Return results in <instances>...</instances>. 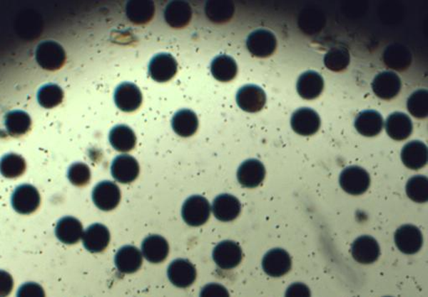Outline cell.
<instances>
[{
	"mask_svg": "<svg viewBox=\"0 0 428 297\" xmlns=\"http://www.w3.org/2000/svg\"><path fill=\"white\" fill-rule=\"evenodd\" d=\"M210 212V203L208 199L201 196H190L182 207L183 219L192 227L201 226L208 222Z\"/></svg>",
	"mask_w": 428,
	"mask_h": 297,
	"instance_id": "obj_1",
	"label": "cell"
},
{
	"mask_svg": "<svg viewBox=\"0 0 428 297\" xmlns=\"http://www.w3.org/2000/svg\"><path fill=\"white\" fill-rule=\"evenodd\" d=\"M340 184L345 193L359 196L369 189L370 177L368 172L362 167L351 166L341 172Z\"/></svg>",
	"mask_w": 428,
	"mask_h": 297,
	"instance_id": "obj_2",
	"label": "cell"
},
{
	"mask_svg": "<svg viewBox=\"0 0 428 297\" xmlns=\"http://www.w3.org/2000/svg\"><path fill=\"white\" fill-rule=\"evenodd\" d=\"M36 61L43 69L58 70L65 64L66 52L58 43L52 41H44L37 47Z\"/></svg>",
	"mask_w": 428,
	"mask_h": 297,
	"instance_id": "obj_3",
	"label": "cell"
},
{
	"mask_svg": "<svg viewBox=\"0 0 428 297\" xmlns=\"http://www.w3.org/2000/svg\"><path fill=\"white\" fill-rule=\"evenodd\" d=\"M248 49L253 56L266 59L276 51L277 39L270 31L260 29L251 33L247 40Z\"/></svg>",
	"mask_w": 428,
	"mask_h": 297,
	"instance_id": "obj_4",
	"label": "cell"
},
{
	"mask_svg": "<svg viewBox=\"0 0 428 297\" xmlns=\"http://www.w3.org/2000/svg\"><path fill=\"white\" fill-rule=\"evenodd\" d=\"M321 126L320 115L314 109L302 108L293 113L291 126L293 131L302 136H311L319 131Z\"/></svg>",
	"mask_w": 428,
	"mask_h": 297,
	"instance_id": "obj_5",
	"label": "cell"
},
{
	"mask_svg": "<svg viewBox=\"0 0 428 297\" xmlns=\"http://www.w3.org/2000/svg\"><path fill=\"white\" fill-rule=\"evenodd\" d=\"M213 257L220 269L232 270L243 260L242 248L234 241H223L214 248Z\"/></svg>",
	"mask_w": 428,
	"mask_h": 297,
	"instance_id": "obj_6",
	"label": "cell"
},
{
	"mask_svg": "<svg viewBox=\"0 0 428 297\" xmlns=\"http://www.w3.org/2000/svg\"><path fill=\"white\" fill-rule=\"evenodd\" d=\"M12 205L19 213L30 214L39 208L41 196L39 191L31 185H22L14 191Z\"/></svg>",
	"mask_w": 428,
	"mask_h": 297,
	"instance_id": "obj_7",
	"label": "cell"
},
{
	"mask_svg": "<svg viewBox=\"0 0 428 297\" xmlns=\"http://www.w3.org/2000/svg\"><path fill=\"white\" fill-rule=\"evenodd\" d=\"M395 243L399 251L413 255L421 250L423 243L420 229L412 224L403 225L395 233Z\"/></svg>",
	"mask_w": 428,
	"mask_h": 297,
	"instance_id": "obj_8",
	"label": "cell"
},
{
	"mask_svg": "<svg viewBox=\"0 0 428 297\" xmlns=\"http://www.w3.org/2000/svg\"><path fill=\"white\" fill-rule=\"evenodd\" d=\"M262 266L264 272L269 276L281 277L291 270V257L282 248H273L264 256Z\"/></svg>",
	"mask_w": 428,
	"mask_h": 297,
	"instance_id": "obj_9",
	"label": "cell"
},
{
	"mask_svg": "<svg viewBox=\"0 0 428 297\" xmlns=\"http://www.w3.org/2000/svg\"><path fill=\"white\" fill-rule=\"evenodd\" d=\"M267 96L257 85L249 84L240 89L237 94L238 106L248 113H257L265 106Z\"/></svg>",
	"mask_w": 428,
	"mask_h": 297,
	"instance_id": "obj_10",
	"label": "cell"
},
{
	"mask_svg": "<svg viewBox=\"0 0 428 297\" xmlns=\"http://www.w3.org/2000/svg\"><path fill=\"white\" fill-rule=\"evenodd\" d=\"M121 193L117 184L105 181L95 186L93 200L97 207L103 211H111L118 207Z\"/></svg>",
	"mask_w": 428,
	"mask_h": 297,
	"instance_id": "obj_11",
	"label": "cell"
},
{
	"mask_svg": "<svg viewBox=\"0 0 428 297\" xmlns=\"http://www.w3.org/2000/svg\"><path fill=\"white\" fill-rule=\"evenodd\" d=\"M114 101L123 112H133L141 106L143 96L138 86L131 83L120 84L115 91Z\"/></svg>",
	"mask_w": 428,
	"mask_h": 297,
	"instance_id": "obj_12",
	"label": "cell"
},
{
	"mask_svg": "<svg viewBox=\"0 0 428 297\" xmlns=\"http://www.w3.org/2000/svg\"><path fill=\"white\" fill-rule=\"evenodd\" d=\"M197 272L193 263L184 258H178L168 268V277L171 283L179 288H186L194 283Z\"/></svg>",
	"mask_w": 428,
	"mask_h": 297,
	"instance_id": "obj_13",
	"label": "cell"
},
{
	"mask_svg": "<svg viewBox=\"0 0 428 297\" xmlns=\"http://www.w3.org/2000/svg\"><path fill=\"white\" fill-rule=\"evenodd\" d=\"M351 253L355 261L370 265L378 260L381 248L378 242L372 236H364L355 239L351 246Z\"/></svg>",
	"mask_w": 428,
	"mask_h": 297,
	"instance_id": "obj_14",
	"label": "cell"
},
{
	"mask_svg": "<svg viewBox=\"0 0 428 297\" xmlns=\"http://www.w3.org/2000/svg\"><path fill=\"white\" fill-rule=\"evenodd\" d=\"M178 71V64L170 54H160L151 60L148 66V74L158 83H166L171 80Z\"/></svg>",
	"mask_w": 428,
	"mask_h": 297,
	"instance_id": "obj_15",
	"label": "cell"
},
{
	"mask_svg": "<svg viewBox=\"0 0 428 297\" xmlns=\"http://www.w3.org/2000/svg\"><path fill=\"white\" fill-rule=\"evenodd\" d=\"M111 173L120 183L128 184L137 179L139 174V165L131 156L121 155L113 160L111 166Z\"/></svg>",
	"mask_w": 428,
	"mask_h": 297,
	"instance_id": "obj_16",
	"label": "cell"
},
{
	"mask_svg": "<svg viewBox=\"0 0 428 297\" xmlns=\"http://www.w3.org/2000/svg\"><path fill=\"white\" fill-rule=\"evenodd\" d=\"M402 81L393 71H383L376 76L372 81V90L378 98L391 100L400 93Z\"/></svg>",
	"mask_w": 428,
	"mask_h": 297,
	"instance_id": "obj_17",
	"label": "cell"
},
{
	"mask_svg": "<svg viewBox=\"0 0 428 297\" xmlns=\"http://www.w3.org/2000/svg\"><path fill=\"white\" fill-rule=\"evenodd\" d=\"M266 169L263 163L256 159L244 161L238 171L239 183L247 188H258L263 183Z\"/></svg>",
	"mask_w": 428,
	"mask_h": 297,
	"instance_id": "obj_18",
	"label": "cell"
},
{
	"mask_svg": "<svg viewBox=\"0 0 428 297\" xmlns=\"http://www.w3.org/2000/svg\"><path fill=\"white\" fill-rule=\"evenodd\" d=\"M211 210L220 221L230 222L239 216L242 205L235 196L221 194L214 200Z\"/></svg>",
	"mask_w": 428,
	"mask_h": 297,
	"instance_id": "obj_19",
	"label": "cell"
},
{
	"mask_svg": "<svg viewBox=\"0 0 428 297\" xmlns=\"http://www.w3.org/2000/svg\"><path fill=\"white\" fill-rule=\"evenodd\" d=\"M110 232L107 227L95 223L85 230L83 241L86 250L91 253L102 252L107 248L110 242Z\"/></svg>",
	"mask_w": 428,
	"mask_h": 297,
	"instance_id": "obj_20",
	"label": "cell"
},
{
	"mask_svg": "<svg viewBox=\"0 0 428 297\" xmlns=\"http://www.w3.org/2000/svg\"><path fill=\"white\" fill-rule=\"evenodd\" d=\"M402 161L407 168L420 170L427 162V147L424 143L419 141H411L402 148Z\"/></svg>",
	"mask_w": 428,
	"mask_h": 297,
	"instance_id": "obj_21",
	"label": "cell"
},
{
	"mask_svg": "<svg viewBox=\"0 0 428 297\" xmlns=\"http://www.w3.org/2000/svg\"><path fill=\"white\" fill-rule=\"evenodd\" d=\"M324 85V79L320 74L307 71L297 81V94L306 100L315 99L323 92Z\"/></svg>",
	"mask_w": 428,
	"mask_h": 297,
	"instance_id": "obj_22",
	"label": "cell"
},
{
	"mask_svg": "<svg viewBox=\"0 0 428 297\" xmlns=\"http://www.w3.org/2000/svg\"><path fill=\"white\" fill-rule=\"evenodd\" d=\"M170 246L166 239L162 236H151L144 239L142 243V255L148 262L161 263L169 255Z\"/></svg>",
	"mask_w": 428,
	"mask_h": 297,
	"instance_id": "obj_23",
	"label": "cell"
},
{
	"mask_svg": "<svg viewBox=\"0 0 428 297\" xmlns=\"http://www.w3.org/2000/svg\"><path fill=\"white\" fill-rule=\"evenodd\" d=\"M355 127L360 135L374 137L382 131L384 121L382 114L374 110H365L358 114Z\"/></svg>",
	"mask_w": 428,
	"mask_h": 297,
	"instance_id": "obj_24",
	"label": "cell"
},
{
	"mask_svg": "<svg viewBox=\"0 0 428 297\" xmlns=\"http://www.w3.org/2000/svg\"><path fill=\"white\" fill-rule=\"evenodd\" d=\"M143 258L142 252L136 247L124 246L116 253L115 265L118 271L123 274H132L141 267Z\"/></svg>",
	"mask_w": 428,
	"mask_h": 297,
	"instance_id": "obj_25",
	"label": "cell"
},
{
	"mask_svg": "<svg viewBox=\"0 0 428 297\" xmlns=\"http://www.w3.org/2000/svg\"><path fill=\"white\" fill-rule=\"evenodd\" d=\"M413 126L412 119L406 114L393 113L387 119L386 131L387 135L397 141L407 140L411 136Z\"/></svg>",
	"mask_w": 428,
	"mask_h": 297,
	"instance_id": "obj_26",
	"label": "cell"
},
{
	"mask_svg": "<svg viewBox=\"0 0 428 297\" xmlns=\"http://www.w3.org/2000/svg\"><path fill=\"white\" fill-rule=\"evenodd\" d=\"M383 61L387 68L405 71L412 64V54L406 46L401 44L389 46L383 54Z\"/></svg>",
	"mask_w": 428,
	"mask_h": 297,
	"instance_id": "obj_27",
	"label": "cell"
},
{
	"mask_svg": "<svg viewBox=\"0 0 428 297\" xmlns=\"http://www.w3.org/2000/svg\"><path fill=\"white\" fill-rule=\"evenodd\" d=\"M192 18V9L184 1H173L168 4L165 11V19L168 25L181 29L189 25Z\"/></svg>",
	"mask_w": 428,
	"mask_h": 297,
	"instance_id": "obj_28",
	"label": "cell"
},
{
	"mask_svg": "<svg viewBox=\"0 0 428 297\" xmlns=\"http://www.w3.org/2000/svg\"><path fill=\"white\" fill-rule=\"evenodd\" d=\"M84 230L78 219L73 217L61 218L56 225V234L59 241L66 244L78 243L83 238Z\"/></svg>",
	"mask_w": 428,
	"mask_h": 297,
	"instance_id": "obj_29",
	"label": "cell"
},
{
	"mask_svg": "<svg viewBox=\"0 0 428 297\" xmlns=\"http://www.w3.org/2000/svg\"><path fill=\"white\" fill-rule=\"evenodd\" d=\"M199 121L196 114L190 109H182L172 119V127L178 136L190 137L198 129Z\"/></svg>",
	"mask_w": 428,
	"mask_h": 297,
	"instance_id": "obj_30",
	"label": "cell"
},
{
	"mask_svg": "<svg viewBox=\"0 0 428 297\" xmlns=\"http://www.w3.org/2000/svg\"><path fill=\"white\" fill-rule=\"evenodd\" d=\"M109 141L115 150L120 152H128L136 146V133L127 126H115L109 134Z\"/></svg>",
	"mask_w": 428,
	"mask_h": 297,
	"instance_id": "obj_31",
	"label": "cell"
},
{
	"mask_svg": "<svg viewBox=\"0 0 428 297\" xmlns=\"http://www.w3.org/2000/svg\"><path fill=\"white\" fill-rule=\"evenodd\" d=\"M155 4L147 0L129 1L126 7L128 20L136 25L150 22L155 16Z\"/></svg>",
	"mask_w": 428,
	"mask_h": 297,
	"instance_id": "obj_32",
	"label": "cell"
},
{
	"mask_svg": "<svg viewBox=\"0 0 428 297\" xmlns=\"http://www.w3.org/2000/svg\"><path fill=\"white\" fill-rule=\"evenodd\" d=\"M210 71L216 80L228 83L238 74L237 62L229 56H218L211 62Z\"/></svg>",
	"mask_w": 428,
	"mask_h": 297,
	"instance_id": "obj_33",
	"label": "cell"
},
{
	"mask_svg": "<svg viewBox=\"0 0 428 297\" xmlns=\"http://www.w3.org/2000/svg\"><path fill=\"white\" fill-rule=\"evenodd\" d=\"M4 124L9 135L21 136L30 131L31 119L27 113L16 110L6 114Z\"/></svg>",
	"mask_w": 428,
	"mask_h": 297,
	"instance_id": "obj_34",
	"label": "cell"
},
{
	"mask_svg": "<svg viewBox=\"0 0 428 297\" xmlns=\"http://www.w3.org/2000/svg\"><path fill=\"white\" fill-rule=\"evenodd\" d=\"M234 6L230 1H209L205 4V14L210 21L216 24L228 22L233 18Z\"/></svg>",
	"mask_w": 428,
	"mask_h": 297,
	"instance_id": "obj_35",
	"label": "cell"
},
{
	"mask_svg": "<svg viewBox=\"0 0 428 297\" xmlns=\"http://www.w3.org/2000/svg\"><path fill=\"white\" fill-rule=\"evenodd\" d=\"M325 65L330 71L339 73L347 69L350 65V52L346 48L336 46L331 48L325 56Z\"/></svg>",
	"mask_w": 428,
	"mask_h": 297,
	"instance_id": "obj_36",
	"label": "cell"
},
{
	"mask_svg": "<svg viewBox=\"0 0 428 297\" xmlns=\"http://www.w3.org/2000/svg\"><path fill=\"white\" fill-rule=\"evenodd\" d=\"M26 169L25 159L17 154H8L0 161V173L7 178L21 176Z\"/></svg>",
	"mask_w": 428,
	"mask_h": 297,
	"instance_id": "obj_37",
	"label": "cell"
},
{
	"mask_svg": "<svg viewBox=\"0 0 428 297\" xmlns=\"http://www.w3.org/2000/svg\"><path fill=\"white\" fill-rule=\"evenodd\" d=\"M408 198L417 203H424L428 199V180L424 176H415L409 179L406 186Z\"/></svg>",
	"mask_w": 428,
	"mask_h": 297,
	"instance_id": "obj_38",
	"label": "cell"
},
{
	"mask_svg": "<svg viewBox=\"0 0 428 297\" xmlns=\"http://www.w3.org/2000/svg\"><path fill=\"white\" fill-rule=\"evenodd\" d=\"M64 98L63 91L56 84H47L38 92V102L43 108L50 109L58 106Z\"/></svg>",
	"mask_w": 428,
	"mask_h": 297,
	"instance_id": "obj_39",
	"label": "cell"
},
{
	"mask_svg": "<svg viewBox=\"0 0 428 297\" xmlns=\"http://www.w3.org/2000/svg\"><path fill=\"white\" fill-rule=\"evenodd\" d=\"M407 109L412 116L424 119L428 115L427 91L420 89L413 93L407 100Z\"/></svg>",
	"mask_w": 428,
	"mask_h": 297,
	"instance_id": "obj_40",
	"label": "cell"
},
{
	"mask_svg": "<svg viewBox=\"0 0 428 297\" xmlns=\"http://www.w3.org/2000/svg\"><path fill=\"white\" fill-rule=\"evenodd\" d=\"M68 179L72 184L76 186L88 184L91 179V171L88 166L80 162L71 165L68 171Z\"/></svg>",
	"mask_w": 428,
	"mask_h": 297,
	"instance_id": "obj_41",
	"label": "cell"
},
{
	"mask_svg": "<svg viewBox=\"0 0 428 297\" xmlns=\"http://www.w3.org/2000/svg\"><path fill=\"white\" fill-rule=\"evenodd\" d=\"M200 297H230V295L228 289L223 285L210 283L203 287Z\"/></svg>",
	"mask_w": 428,
	"mask_h": 297,
	"instance_id": "obj_42",
	"label": "cell"
},
{
	"mask_svg": "<svg viewBox=\"0 0 428 297\" xmlns=\"http://www.w3.org/2000/svg\"><path fill=\"white\" fill-rule=\"evenodd\" d=\"M17 297H46L45 291L40 285L26 283L18 291Z\"/></svg>",
	"mask_w": 428,
	"mask_h": 297,
	"instance_id": "obj_43",
	"label": "cell"
},
{
	"mask_svg": "<svg viewBox=\"0 0 428 297\" xmlns=\"http://www.w3.org/2000/svg\"><path fill=\"white\" fill-rule=\"evenodd\" d=\"M310 290L304 283L297 282L292 284L286 291L285 297H310Z\"/></svg>",
	"mask_w": 428,
	"mask_h": 297,
	"instance_id": "obj_44",
	"label": "cell"
},
{
	"mask_svg": "<svg viewBox=\"0 0 428 297\" xmlns=\"http://www.w3.org/2000/svg\"><path fill=\"white\" fill-rule=\"evenodd\" d=\"M14 286L12 276L6 271H0V297H6Z\"/></svg>",
	"mask_w": 428,
	"mask_h": 297,
	"instance_id": "obj_45",
	"label": "cell"
},
{
	"mask_svg": "<svg viewBox=\"0 0 428 297\" xmlns=\"http://www.w3.org/2000/svg\"><path fill=\"white\" fill-rule=\"evenodd\" d=\"M387 297H388V296H387Z\"/></svg>",
	"mask_w": 428,
	"mask_h": 297,
	"instance_id": "obj_46",
	"label": "cell"
}]
</instances>
